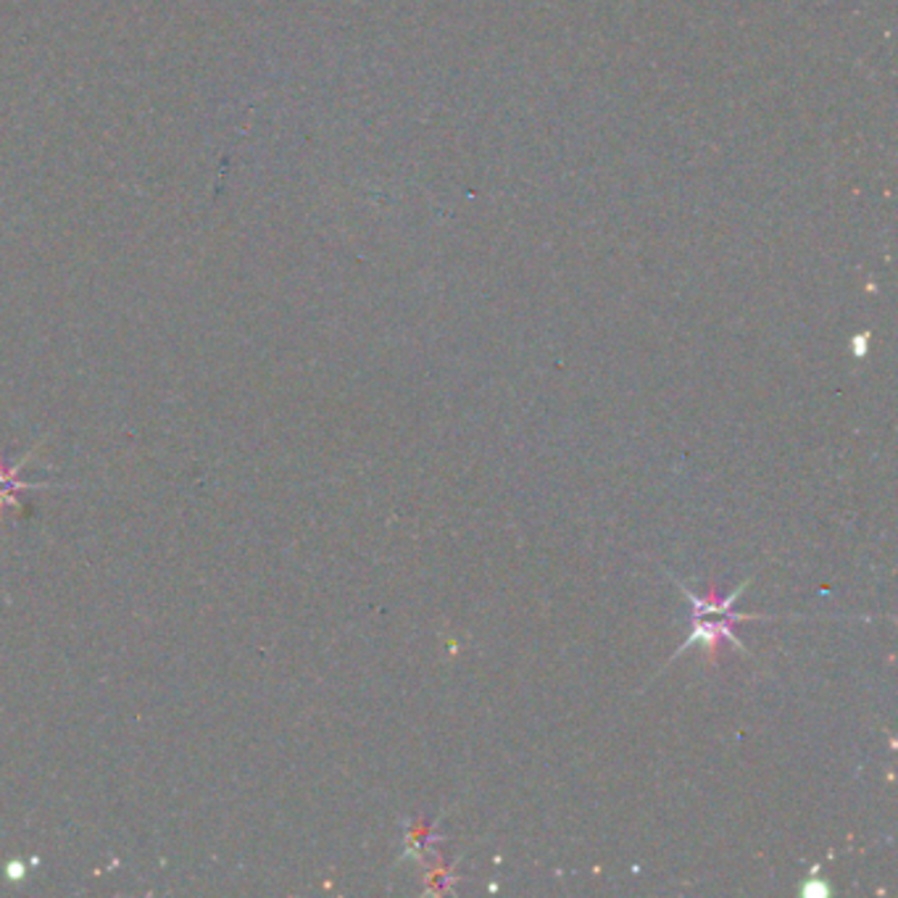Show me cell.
Segmentation results:
<instances>
[{
	"mask_svg": "<svg viewBox=\"0 0 898 898\" xmlns=\"http://www.w3.org/2000/svg\"><path fill=\"white\" fill-rule=\"evenodd\" d=\"M741 619H753V614L730 612V614H722L720 619H714L712 614H704V617H693V633L685 637V643L677 648L675 656H680V654H683V651H687V648H693L695 643H704V646L714 648L716 643H722V641H730L738 651H745V648L741 646V641H738L735 633H733V627H735Z\"/></svg>",
	"mask_w": 898,
	"mask_h": 898,
	"instance_id": "obj_1",
	"label": "cell"
}]
</instances>
